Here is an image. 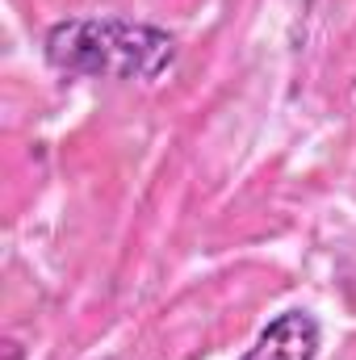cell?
Returning <instances> with one entry per match:
<instances>
[{
	"mask_svg": "<svg viewBox=\"0 0 356 360\" xmlns=\"http://www.w3.org/2000/svg\"><path fill=\"white\" fill-rule=\"evenodd\" d=\"M323 344L319 319L310 310H285L256 335V344L239 360H314Z\"/></svg>",
	"mask_w": 356,
	"mask_h": 360,
	"instance_id": "obj_2",
	"label": "cell"
},
{
	"mask_svg": "<svg viewBox=\"0 0 356 360\" xmlns=\"http://www.w3.org/2000/svg\"><path fill=\"white\" fill-rule=\"evenodd\" d=\"M46 63L68 76L96 80H155L177 59V38L147 21L72 17L46 30Z\"/></svg>",
	"mask_w": 356,
	"mask_h": 360,
	"instance_id": "obj_1",
	"label": "cell"
}]
</instances>
